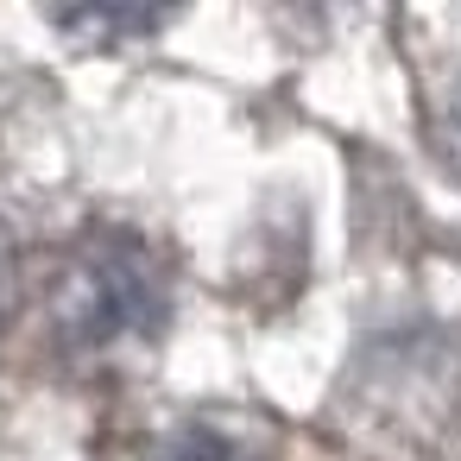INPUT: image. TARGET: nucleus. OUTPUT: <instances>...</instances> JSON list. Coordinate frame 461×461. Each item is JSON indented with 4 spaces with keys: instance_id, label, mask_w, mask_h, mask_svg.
Here are the masks:
<instances>
[{
    "instance_id": "nucleus-4",
    "label": "nucleus",
    "mask_w": 461,
    "mask_h": 461,
    "mask_svg": "<svg viewBox=\"0 0 461 461\" xmlns=\"http://www.w3.org/2000/svg\"><path fill=\"white\" fill-rule=\"evenodd\" d=\"M0 316H7V253H0Z\"/></svg>"
},
{
    "instance_id": "nucleus-1",
    "label": "nucleus",
    "mask_w": 461,
    "mask_h": 461,
    "mask_svg": "<svg viewBox=\"0 0 461 461\" xmlns=\"http://www.w3.org/2000/svg\"><path fill=\"white\" fill-rule=\"evenodd\" d=\"M171 316L165 259L127 228H89L51 278V335L70 360H114L158 341Z\"/></svg>"
},
{
    "instance_id": "nucleus-3",
    "label": "nucleus",
    "mask_w": 461,
    "mask_h": 461,
    "mask_svg": "<svg viewBox=\"0 0 461 461\" xmlns=\"http://www.w3.org/2000/svg\"><path fill=\"white\" fill-rule=\"evenodd\" d=\"M64 26H89V32H152L158 14H114V7H95V14H58Z\"/></svg>"
},
{
    "instance_id": "nucleus-2",
    "label": "nucleus",
    "mask_w": 461,
    "mask_h": 461,
    "mask_svg": "<svg viewBox=\"0 0 461 461\" xmlns=\"http://www.w3.org/2000/svg\"><path fill=\"white\" fill-rule=\"evenodd\" d=\"M140 461H266L247 436H234V429H221V423H171L165 436H152L146 448H140Z\"/></svg>"
}]
</instances>
